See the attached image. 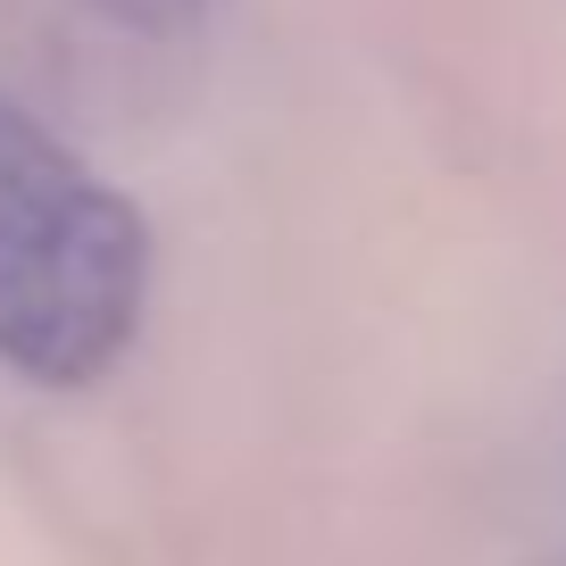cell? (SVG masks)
Returning a JSON list of instances; mask_svg holds the SVG:
<instances>
[{
	"mask_svg": "<svg viewBox=\"0 0 566 566\" xmlns=\"http://www.w3.org/2000/svg\"><path fill=\"white\" fill-rule=\"evenodd\" d=\"M150 233L67 142L0 101V367L92 384L142 325Z\"/></svg>",
	"mask_w": 566,
	"mask_h": 566,
	"instance_id": "1",
	"label": "cell"
},
{
	"mask_svg": "<svg viewBox=\"0 0 566 566\" xmlns=\"http://www.w3.org/2000/svg\"><path fill=\"white\" fill-rule=\"evenodd\" d=\"M92 9H108L117 25H142V34H167V25L200 18V0H92Z\"/></svg>",
	"mask_w": 566,
	"mask_h": 566,
	"instance_id": "2",
	"label": "cell"
}]
</instances>
